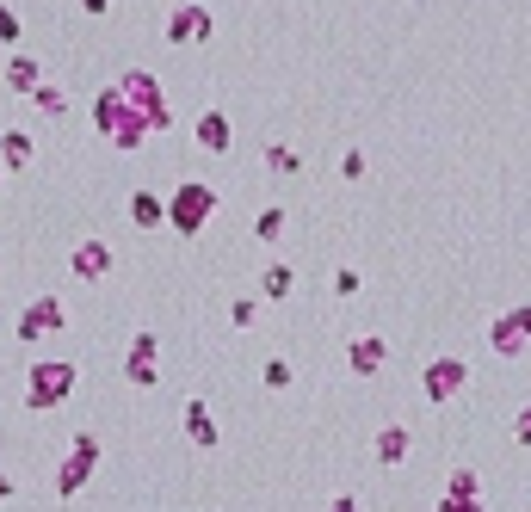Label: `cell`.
<instances>
[{"label":"cell","mask_w":531,"mask_h":512,"mask_svg":"<svg viewBox=\"0 0 531 512\" xmlns=\"http://www.w3.org/2000/svg\"><path fill=\"white\" fill-rule=\"evenodd\" d=\"M513 438H519V445H525V451H531V401H525V408H519V414H513Z\"/></svg>","instance_id":"cell-28"},{"label":"cell","mask_w":531,"mask_h":512,"mask_svg":"<svg viewBox=\"0 0 531 512\" xmlns=\"http://www.w3.org/2000/svg\"><path fill=\"white\" fill-rule=\"evenodd\" d=\"M62 327V303L56 297H38L25 315H19V340H44V334H56Z\"/></svg>","instance_id":"cell-15"},{"label":"cell","mask_w":531,"mask_h":512,"mask_svg":"<svg viewBox=\"0 0 531 512\" xmlns=\"http://www.w3.org/2000/svg\"><path fill=\"white\" fill-rule=\"evenodd\" d=\"M266 173H278V179H297V173H303V155L291 149V142H266Z\"/></svg>","instance_id":"cell-19"},{"label":"cell","mask_w":531,"mask_h":512,"mask_svg":"<svg viewBox=\"0 0 531 512\" xmlns=\"http://www.w3.org/2000/svg\"><path fill=\"white\" fill-rule=\"evenodd\" d=\"M198 149H210V155H229L235 149V124H229V112H198Z\"/></svg>","instance_id":"cell-14"},{"label":"cell","mask_w":531,"mask_h":512,"mask_svg":"<svg viewBox=\"0 0 531 512\" xmlns=\"http://www.w3.org/2000/svg\"><path fill=\"white\" fill-rule=\"evenodd\" d=\"M328 512H359V494H334V506Z\"/></svg>","instance_id":"cell-30"},{"label":"cell","mask_w":531,"mask_h":512,"mask_svg":"<svg viewBox=\"0 0 531 512\" xmlns=\"http://www.w3.org/2000/svg\"><path fill=\"white\" fill-rule=\"evenodd\" d=\"M7 81H13V93H38V62H31V56H13Z\"/></svg>","instance_id":"cell-21"},{"label":"cell","mask_w":531,"mask_h":512,"mask_svg":"<svg viewBox=\"0 0 531 512\" xmlns=\"http://www.w3.org/2000/svg\"><path fill=\"white\" fill-rule=\"evenodd\" d=\"M408 451H414V432H408L402 420H389V426H377V438H371V457H377L383 469H396V463H408Z\"/></svg>","instance_id":"cell-9"},{"label":"cell","mask_w":531,"mask_h":512,"mask_svg":"<svg viewBox=\"0 0 531 512\" xmlns=\"http://www.w3.org/2000/svg\"><path fill=\"white\" fill-rule=\"evenodd\" d=\"M93 469H99V438L81 432V438H75V451H68V463H62V475H56V488H62V494H81Z\"/></svg>","instance_id":"cell-8"},{"label":"cell","mask_w":531,"mask_h":512,"mask_svg":"<svg viewBox=\"0 0 531 512\" xmlns=\"http://www.w3.org/2000/svg\"><path fill=\"white\" fill-rule=\"evenodd\" d=\"M7 161H13V167H25V161H31V136H19V130L7 136Z\"/></svg>","instance_id":"cell-26"},{"label":"cell","mask_w":531,"mask_h":512,"mask_svg":"<svg viewBox=\"0 0 531 512\" xmlns=\"http://www.w3.org/2000/svg\"><path fill=\"white\" fill-rule=\"evenodd\" d=\"M130 223H136V229H167V198L136 192V198H130Z\"/></svg>","instance_id":"cell-18"},{"label":"cell","mask_w":531,"mask_h":512,"mask_svg":"<svg viewBox=\"0 0 531 512\" xmlns=\"http://www.w3.org/2000/svg\"><path fill=\"white\" fill-rule=\"evenodd\" d=\"M359 290H365V278L352 272V266H340V272H334V297H359Z\"/></svg>","instance_id":"cell-25"},{"label":"cell","mask_w":531,"mask_h":512,"mask_svg":"<svg viewBox=\"0 0 531 512\" xmlns=\"http://www.w3.org/2000/svg\"><path fill=\"white\" fill-rule=\"evenodd\" d=\"M346 364H352V377H377L383 364H389V340L383 334H359L346 346Z\"/></svg>","instance_id":"cell-12"},{"label":"cell","mask_w":531,"mask_h":512,"mask_svg":"<svg viewBox=\"0 0 531 512\" xmlns=\"http://www.w3.org/2000/svg\"><path fill=\"white\" fill-rule=\"evenodd\" d=\"M0 38H7V44H13V38H19V19H13V13H7V7H0Z\"/></svg>","instance_id":"cell-29"},{"label":"cell","mask_w":531,"mask_h":512,"mask_svg":"<svg viewBox=\"0 0 531 512\" xmlns=\"http://www.w3.org/2000/svg\"><path fill=\"white\" fill-rule=\"evenodd\" d=\"M124 377H130L136 389H149V383H161V340L149 334V327H143V334L130 340V352H124Z\"/></svg>","instance_id":"cell-7"},{"label":"cell","mask_w":531,"mask_h":512,"mask_svg":"<svg viewBox=\"0 0 531 512\" xmlns=\"http://www.w3.org/2000/svg\"><path fill=\"white\" fill-rule=\"evenodd\" d=\"M525 346H531V303H519V309L488 321V352L494 358H519Z\"/></svg>","instance_id":"cell-3"},{"label":"cell","mask_w":531,"mask_h":512,"mask_svg":"<svg viewBox=\"0 0 531 512\" xmlns=\"http://www.w3.org/2000/svg\"><path fill=\"white\" fill-rule=\"evenodd\" d=\"M210 216H217V186H210V179H180V186L167 192V229L173 235H198Z\"/></svg>","instance_id":"cell-1"},{"label":"cell","mask_w":531,"mask_h":512,"mask_svg":"<svg viewBox=\"0 0 531 512\" xmlns=\"http://www.w3.org/2000/svg\"><path fill=\"white\" fill-rule=\"evenodd\" d=\"M420 389H427V401H457L470 389V364L464 358H433L427 371H420Z\"/></svg>","instance_id":"cell-6"},{"label":"cell","mask_w":531,"mask_h":512,"mask_svg":"<svg viewBox=\"0 0 531 512\" xmlns=\"http://www.w3.org/2000/svg\"><path fill=\"white\" fill-rule=\"evenodd\" d=\"M470 506H482V475L476 469H451V482L439 494V512H470Z\"/></svg>","instance_id":"cell-11"},{"label":"cell","mask_w":531,"mask_h":512,"mask_svg":"<svg viewBox=\"0 0 531 512\" xmlns=\"http://www.w3.org/2000/svg\"><path fill=\"white\" fill-rule=\"evenodd\" d=\"M186 432H192V445H198V451H217V420H210V408H204L198 395L186 401Z\"/></svg>","instance_id":"cell-17"},{"label":"cell","mask_w":531,"mask_h":512,"mask_svg":"<svg viewBox=\"0 0 531 512\" xmlns=\"http://www.w3.org/2000/svg\"><path fill=\"white\" fill-rule=\"evenodd\" d=\"M93 118H99V130L112 136L118 149H136V142L149 136V124H143V118L130 112V99H124L118 87H105V93H99V105H93Z\"/></svg>","instance_id":"cell-2"},{"label":"cell","mask_w":531,"mask_h":512,"mask_svg":"<svg viewBox=\"0 0 531 512\" xmlns=\"http://www.w3.org/2000/svg\"><path fill=\"white\" fill-rule=\"evenodd\" d=\"M81 7H87V13H112V0H81Z\"/></svg>","instance_id":"cell-31"},{"label":"cell","mask_w":531,"mask_h":512,"mask_svg":"<svg viewBox=\"0 0 531 512\" xmlns=\"http://www.w3.org/2000/svg\"><path fill=\"white\" fill-rule=\"evenodd\" d=\"M340 173H346V179H365V149H346V155H340Z\"/></svg>","instance_id":"cell-27"},{"label":"cell","mask_w":531,"mask_h":512,"mask_svg":"<svg viewBox=\"0 0 531 512\" xmlns=\"http://www.w3.org/2000/svg\"><path fill=\"white\" fill-rule=\"evenodd\" d=\"M285 229H291V210H285V204H266V210L254 216V235H260V241H285Z\"/></svg>","instance_id":"cell-20"},{"label":"cell","mask_w":531,"mask_h":512,"mask_svg":"<svg viewBox=\"0 0 531 512\" xmlns=\"http://www.w3.org/2000/svg\"><path fill=\"white\" fill-rule=\"evenodd\" d=\"M254 315H260V303H254V297H235V303H229V321L241 327V334L254 327Z\"/></svg>","instance_id":"cell-22"},{"label":"cell","mask_w":531,"mask_h":512,"mask_svg":"<svg viewBox=\"0 0 531 512\" xmlns=\"http://www.w3.org/2000/svg\"><path fill=\"white\" fill-rule=\"evenodd\" d=\"M266 389H291V358H266Z\"/></svg>","instance_id":"cell-24"},{"label":"cell","mask_w":531,"mask_h":512,"mask_svg":"<svg viewBox=\"0 0 531 512\" xmlns=\"http://www.w3.org/2000/svg\"><path fill=\"white\" fill-rule=\"evenodd\" d=\"M210 38V7H173L167 13V44H204Z\"/></svg>","instance_id":"cell-10"},{"label":"cell","mask_w":531,"mask_h":512,"mask_svg":"<svg viewBox=\"0 0 531 512\" xmlns=\"http://www.w3.org/2000/svg\"><path fill=\"white\" fill-rule=\"evenodd\" d=\"M68 389H75V364L50 358V364H38V371H31L25 401H31V408H56V401H68Z\"/></svg>","instance_id":"cell-5"},{"label":"cell","mask_w":531,"mask_h":512,"mask_svg":"<svg viewBox=\"0 0 531 512\" xmlns=\"http://www.w3.org/2000/svg\"><path fill=\"white\" fill-rule=\"evenodd\" d=\"M68 272L87 278V284H99L105 272H112V247H105V241H81L75 253H68Z\"/></svg>","instance_id":"cell-13"},{"label":"cell","mask_w":531,"mask_h":512,"mask_svg":"<svg viewBox=\"0 0 531 512\" xmlns=\"http://www.w3.org/2000/svg\"><path fill=\"white\" fill-rule=\"evenodd\" d=\"M470 512H488V500H482V506H470Z\"/></svg>","instance_id":"cell-32"},{"label":"cell","mask_w":531,"mask_h":512,"mask_svg":"<svg viewBox=\"0 0 531 512\" xmlns=\"http://www.w3.org/2000/svg\"><path fill=\"white\" fill-rule=\"evenodd\" d=\"M31 99H38V105H44L50 118H62V112H68V93H62V87H38V93H31Z\"/></svg>","instance_id":"cell-23"},{"label":"cell","mask_w":531,"mask_h":512,"mask_svg":"<svg viewBox=\"0 0 531 512\" xmlns=\"http://www.w3.org/2000/svg\"><path fill=\"white\" fill-rule=\"evenodd\" d=\"M291 290H297V272H291V260H272V266L260 272V297H266V303H285Z\"/></svg>","instance_id":"cell-16"},{"label":"cell","mask_w":531,"mask_h":512,"mask_svg":"<svg viewBox=\"0 0 531 512\" xmlns=\"http://www.w3.org/2000/svg\"><path fill=\"white\" fill-rule=\"evenodd\" d=\"M118 93L130 99V112L143 118L149 130H161L167 124V99H161V87H155V75H143V68H130V75L118 81Z\"/></svg>","instance_id":"cell-4"}]
</instances>
